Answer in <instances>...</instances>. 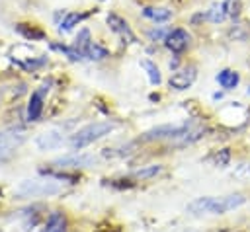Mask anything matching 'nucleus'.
<instances>
[{"instance_id": "f257e3e1", "label": "nucleus", "mask_w": 250, "mask_h": 232, "mask_svg": "<svg viewBox=\"0 0 250 232\" xmlns=\"http://www.w3.org/2000/svg\"><path fill=\"white\" fill-rule=\"evenodd\" d=\"M244 203V197L240 193H230L223 197H199L188 205L189 214H225L229 211L238 209Z\"/></svg>"}, {"instance_id": "f03ea898", "label": "nucleus", "mask_w": 250, "mask_h": 232, "mask_svg": "<svg viewBox=\"0 0 250 232\" xmlns=\"http://www.w3.org/2000/svg\"><path fill=\"white\" fill-rule=\"evenodd\" d=\"M64 189V183L61 179H23L16 189L14 195L18 199H29V197H49L57 195Z\"/></svg>"}, {"instance_id": "7ed1b4c3", "label": "nucleus", "mask_w": 250, "mask_h": 232, "mask_svg": "<svg viewBox=\"0 0 250 232\" xmlns=\"http://www.w3.org/2000/svg\"><path fill=\"white\" fill-rule=\"evenodd\" d=\"M115 129V123L113 121H98V123H90L86 127H82L80 131H76L70 138V146L74 150H80L100 138H104L105 135H109L111 131Z\"/></svg>"}, {"instance_id": "20e7f679", "label": "nucleus", "mask_w": 250, "mask_h": 232, "mask_svg": "<svg viewBox=\"0 0 250 232\" xmlns=\"http://www.w3.org/2000/svg\"><path fill=\"white\" fill-rule=\"evenodd\" d=\"M25 140V131L20 127H12L0 133V162L10 158Z\"/></svg>"}, {"instance_id": "39448f33", "label": "nucleus", "mask_w": 250, "mask_h": 232, "mask_svg": "<svg viewBox=\"0 0 250 232\" xmlns=\"http://www.w3.org/2000/svg\"><path fill=\"white\" fill-rule=\"evenodd\" d=\"M188 129H189L188 123H184V125H160V127H154V129L146 131L143 138L145 140H158V138H174L176 140Z\"/></svg>"}, {"instance_id": "423d86ee", "label": "nucleus", "mask_w": 250, "mask_h": 232, "mask_svg": "<svg viewBox=\"0 0 250 232\" xmlns=\"http://www.w3.org/2000/svg\"><path fill=\"white\" fill-rule=\"evenodd\" d=\"M189 41H191L189 33H188L186 29H182V27L170 29L168 35L164 37V45H166L172 53H182V51H186L188 45H189Z\"/></svg>"}, {"instance_id": "0eeeda50", "label": "nucleus", "mask_w": 250, "mask_h": 232, "mask_svg": "<svg viewBox=\"0 0 250 232\" xmlns=\"http://www.w3.org/2000/svg\"><path fill=\"white\" fill-rule=\"evenodd\" d=\"M57 168L66 170V168H88L96 164V158L92 154H72V156H64L53 162Z\"/></svg>"}, {"instance_id": "6e6552de", "label": "nucleus", "mask_w": 250, "mask_h": 232, "mask_svg": "<svg viewBox=\"0 0 250 232\" xmlns=\"http://www.w3.org/2000/svg\"><path fill=\"white\" fill-rule=\"evenodd\" d=\"M193 80H195V68L188 66V68L176 70L170 76V88H174V90H188L193 84Z\"/></svg>"}, {"instance_id": "1a4fd4ad", "label": "nucleus", "mask_w": 250, "mask_h": 232, "mask_svg": "<svg viewBox=\"0 0 250 232\" xmlns=\"http://www.w3.org/2000/svg\"><path fill=\"white\" fill-rule=\"evenodd\" d=\"M107 25H109V29L113 31V33H117L121 39H125L127 43H135V35H133V31H131V27H129V23L123 19V18H119V16H115V14H109L107 16Z\"/></svg>"}, {"instance_id": "9d476101", "label": "nucleus", "mask_w": 250, "mask_h": 232, "mask_svg": "<svg viewBox=\"0 0 250 232\" xmlns=\"http://www.w3.org/2000/svg\"><path fill=\"white\" fill-rule=\"evenodd\" d=\"M49 88L47 86H43L39 92H33L31 94V99H29V103H27V121H37L39 117H41V111H43V94L47 92Z\"/></svg>"}, {"instance_id": "9b49d317", "label": "nucleus", "mask_w": 250, "mask_h": 232, "mask_svg": "<svg viewBox=\"0 0 250 232\" xmlns=\"http://www.w3.org/2000/svg\"><path fill=\"white\" fill-rule=\"evenodd\" d=\"M43 232H66V218L62 213L55 211L51 213V216L47 218V226L43 228Z\"/></svg>"}, {"instance_id": "f8f14e48", "label": "nucleus", "mask_w": 250, "mask_h": 232, "mask_svg": "<svg viewBox=\"0 0 250 232\" xmlns=\"http://www.w3.org/2000/svg\"><path fill=\"white\" fill-rule=\"evenodd\" d=\"M238 80H240V76H238V72H234V70H221L219 74H217V82L225 88V90H232V88H236V84H238Z\"/></svg>"}, {"instance_id": "ddd939ff", "label": "nucleus", "mask_w": 250, "mask_h": 232, "mask_svg": "<svg viewBox=\"0 0 250 232\" xmlns=\"http://www.w3.org/2000/svg\"><path fill=\"white\" fill-rule=\"evenodd\" d=\"M61 135L59 133H55V131H49V133H43L39 138H37V146L41 148V150H49V148H55V146H59L61 144Z\"/></svg>"}, {"instance_id": "4468645a", "label": "nucleus", "mask_w": 250, "mask_h": 232, "mask_svg": "<svg viewBox=\"0 0 250 232\" xmlns=\"http://www.w3.org/2000/svg\"><path fill=\"white\" fill-rule=\"evenodd\" d=\"M145 18H150L154 21H166L172 18V10L170 8H145L143 10Z\"/></svg>"}, {"instance_id": "2eb2a0df", "label": "nucleus", "mask_w": 250, "mask_h": 232, "mask_svg": "<svg viewBox=\"0 0 250 232\" xmlns=\"http://www.w3.org/2000/svg\"><path fill=\"white\" fill-rule=\"evenodd\" d=\"M86 16L84 14H78V12H68L62 16V21L59 25V31H70L74 25H78Z\"/></svg>"}, {"instance_id": "dca6fc26", "label": "nucleus", "mask_w": 250, "mask_h": 232, "mask_svg": "<svg viewBox=\"0 0 250 232\" xmlns=\"http://www.w3.org/2000/svg\"><path fill=\"white\" fill-rule=\"evenodd\" d=\"M84 57H88V58H92V60H102V58L107 57V49H104V47H100L98 43L90 41L88 47L84 49Z\"/></svg>"}, {"instance_id": "f3484780", "label": "nucleus", "mask_w": 250, "mask_h": 232, "mask_svg": "<svg viewBox=\"0 0 250 232\" xmlns=\"http://www.w3.org/2000/svg\"><path fill=\"white\" fill-rule=\"evenodd\" d=\"M225 16H227V8H225V2H223V4H213V6H211V10L207 12V18H209L213 23H217V21H223V19H225Z\"/></svg>"}, {"instance_id": "a211bd4d", "label": "nucleus", "mask_w": 250, "mask_h": 232, "mask_svg": "<svg viewBox=\"0 0 250 232\" xmlns=\"http://www.w3.org/2000/svg\"><path fill=\"white\" fill-rule=\"evenodd\" d=\"M162 172V166L158 164H152V166H146V168H141V170H135L133 175L139 177V179H146V177H154L156 174Z\"/></svg>"}, {"instance_id": "6ab92c4d", "label": "nucleus", "mask_w": 250, "mask_h": 232, "mask_svg": "<svg viewBox=\"0 0 250 232\" xmlns=\"http://www.w3.org/2000/svg\"><path fill=\"white\" fill-rule=\"evenodd\" d=\"M141 66L143 68H146V74H148V80H150V84H160V72H158V68L150 62V60H143L141 62Z\"/></svg>"}, {"instance_id": "aec40b11", "label": "nucleus", "mask_w": 250, "mask_h": 232, "mask_svg": "<svg viewBox=\"0 0 250 232\" xmlns=\"http://www.w3.org/2000/svg\"><path fill=\"white\" fill-rule=\"evenodd\" d=\"M88 43H90V31H88V29H82V31L78 33V37H76V41H74L72 47H76V49L84 55V49L88 47Z\"/></svg>"}, {"instance_id": "412c9836", "label": "nucleus", "mask_w": 250, "mask_h": 232, "mask_svg": "<svg viewBox=\"0 0 250 232\" xmlns=\"http://www.w3.org/2000/svg\"><path fill=\"white\" fill-rule=\"evenodd\" d=\"M229 158H230V154H229L227 148H225V150H219V152L215 154V164H217V166H227V164H229Z\"/></svg>"}, {"instance_id": "4be33fe9", "label": "nucleus", "mask_w": 250, "mask_h": 232, "mask_svg": "<svg viewBox=\"0 0 250 232\" xmlns=\"http://www.w3.org/2000/svg\"><path fill=\"white\" fill-rule=\"evenodd\" d=\"M168 35V29H164V27H158V29H152L150 33H148V37L152 39V41H164V37Z\"/></svg>"}, {"instance_id": "5701e85b", "label": "nucleus", "mask_w": 250, "mask_h": 232, "mask_svg": "<svg viewBox=\"0 0 250 232\" xmlns=\"http://www.w3.org/2000/svg\"><path fill=\"white\" fill-rule=\"evenodd\" d=\"M236 175H240V177H242V175H250V164H244V166L236 172Z\"/></svg>"}, {"instance_id": "b1692460", "label": "nucleus", "mask_w": 250, "mask_h": 232, "mask_svg": "<svg viewBox=\"0 0 250 232\" xmlns=\"http://www.w3.org/2000/svg\"><path fill=\"white\" fill-rule=\"evenodd\" d=\"M41 232H43V230H41Z\"/></svg>"}]
</instances>
